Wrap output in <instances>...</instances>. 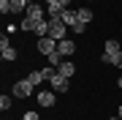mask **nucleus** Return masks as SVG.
Masks as SVG:
<instances>
[{
	"instance_id": "nucleus-12",
	"label": "nucleus",
	"mask_w": 122,
	"mask_h": 120,
	"mask_svg": "<svg viewBox=\"0 0 122 120\" xmlns=\"http://www.w3.org/2000/svg\"><path fill=\"white\" fill-rule=\"evenodd\" d=\"M3 52V60H16V49L14 46H5V49H0Z\"/></svg>"
},
{
	"instance_id": "nucleus-10",
	"label": "nucleus",
	"mask_w": 122,
	"mask_h": 120,
	"mask_svg": "<svg viewBox=\"0 0 122 120\" xmlns=\"http://www.w3.org/2000/svg\"><path fill=\"white\" fill-rule=\"evenodd\" d=\"M57 71H60L62 76H68V79H71V76L76 74V66H73V63H71V60H62L60 66H57Z\"/></svg>"
},
{
	"instance_id": "nucleus-6",
	"label": "nucleus",
	"mask_w": 122,
	"mask_h": 120,
	"mask_svg": "<svg viewBox=\"0 0 122 120\" xmlns=\"http://www.w3.org/2000/svg\"><path fill=\"white\" fill-rule=\"evenodd\" d=\"M49 82H52V90H54V93H68V87H71V85H68L71 79H68V76H62L60 71H57Z\"/></svg>"
},
{
	"instance_id": "nucleus-3",
	"label": "nucleus",
	"mask_w": 122,
	"mask_h": 120,
	"mask_svg": "<svg viewBox=\"0 0 122 120\" xmlns=\"http://www.w3.org/2000/svg\"><path fill=\"white\" fill-rule=\"evenodd\" d=\"M119 52H122V49H119V41L117 38H106V52L100 55V60L109 63V66H114V60H117Z\"/></svg>"
},
{
	"instance_id": "nucleus-21",
	"label": "nucleus",
	"mask_w": 122,
	"mask_h": 120,
	"mask_svg": "<svg viewBox=\"0 0 122 120\" xmlns=\"http://www.w3.org/2000/svg\"><path fill=\"white\" fill-rule=\"evenodd\" d=\"M109 120H122V117H109Z\"/></svg>"
},
{
	"instance_id": "nucleus-7",
	"label": "nucleus",
	"mask_w": 122,
	"mask_h": 120,
	"mask_svg": "<svg viewBox=\"0 0 122 120\" xmlns=\"http://www.w3.org/2000/svg\"><path fill=\"white\" fill-rule=\"evenodd\" d=\"M35 49H38L41 55H52V52H57V41H54V38H49V36H44V38H38Z\"/></svg>"
},
{
	"instance_id": "nucleus-20",
	"label": "nucleus",
	"mask_w": 122,
	"mask_h": 120,
	"mask_svg": "<svg viewBox=\"0 0 122 120\" xmlns=\"http://www.w3.org/2000/svg\"><path fill=\"white\" fill-rule=\"evenodd\" d=\"M119 117H122V104H119Z\"/></svg>"
},
{
	"instance_id": "nucleus-9",
	"label": "nucleus",
	"mask_w": 122,
	"mask_h": 120,
	"mask_svg": "<svg viewBox=\"0 0 122 120\" xmlns=\"http://www.w3.org/2000/svg\"><path fill=\"white\" fill-rule=\"evenodd\" d=\"M57 52H60L62 57H71V55L76 52V44L71 38H62V41H57Z\"/></svg>"
},
{
	"instance_id": "nucleus-17",
	"label": "nucleus",
	"mask_w": 122,
	"mask_h": 120,
	"mask_svg": "<svg viewBox=\"0 0 122 120\" xmlns=\"http://www.w3.org/2000/svg\"><path fill=\"white\" fill-rule=\"evenodd\" d=\"M0 11H3V14H11V0H0Z\"/></svg>"
},
{
	"instance_id": "nucleus-14",
	"label": "nucleus",
	"mask_w": 122,
	"mask_h": 120,
	"mask_svg": "<svg viewBox=\"0 0 122 120\" xmlns=\"http://www.w3.org/2000/svg\"><path fill=\"white\" fill-rule=\"evenodd\" d=\"M46 57H49V66H60V63H62V55L60 52H52V55H46Z\"/></svg>"
},
{
	"instance_id": "nucleus-2",
	"label": "nucleus",
	"mask_w": 122,
	"mask_h": 120,
	"mask_svg": "<svg viewBox=\"0 0 122 120\" xmlns=\"http://www.w3.org/2000/svg\"><path fill=\"white\" fill-rule=\"evenodd\" d=\"M65 33H68V25L62 22L60 17H49V38L62 41V38H65Z\"/></svg>"
},
{
	"instance_id": "nucleus-11",
	"label": "nucleus",
	"mask_w": 122,
	"mask_h": 120,
	"mask_svg": "<svg viewBox=\"0 0 122 120\" xmlns=\"http://www.w3.org/2000/svg\"><path fill=\"white\" fill-rule=\"evenodd\" d=\"M79 19H81L84 25H90V22H92V11H90V8H79Z\"/></svg>"
},
{
	"instance_id": "nucleus-16",
	"label": "nucleus",
	"mask_w": 122,
	"mask_h": 120,
	"mask_svg": "<svg viewBox=\"0 0 122 120\" xmlns=\"http://www.w3.org/2000/svg\"><path fill=\"white\" fill-rule=\"evenodd\" d=\"M41 74H44V79H52L57 71H54V66H49V68H41Z\"/></svg>"
},
{
	"instance_id": "nucleus-15",
	"label": "nucleus",
	"mask_w": 122,
	"mask_h": 120,
	"mask_svg": "<svg viewBox=\"0 0 122 120\" xmlns=\"http://www.w3.org/2000/svg\"><path fill=\"white\" fill-rule=\"evenodd\" d=\"M0 109H3V112H5V109H11V96H5V93L0 96Z\"/></svg>"
},
{
	"instance_id": "nucleus-18",
	"label": "nucleus",
	"mask_w": 122,
	"mask_h": 120,
	"mask_svg": "<svg viewBox=\"0 0 122 120\" xmlns=\"http://www.w3.org/2000/svg\"><path fill=\"white\" fill-rule=\"evenodd\" d=\"M22 120H41V117H38V112H25Z\"/></svg>"
},
{
	"instance_id": "nucleus-4",
	"label": "nucleus",
	"mask_w": 122,
	"mask_h": 120,
	"mask_svg": "<svg viewBox=\"0 0 122 120\" xmlns=\"http://www.w3.org/2000/svg\"><path fill=\"white\" fill-rule=\"evenodd\" d=\"M27 19L38 27V22H46V11H44V6H38V3H30L27 6ZM35 33V30H33Z\"/></svg>"
},
{
	"instance_id": "nucleus-1",
	"label": "nucleus",
	"mask_w": 122,
	"mask_h": 120,
	"mask_svg": "<svg viewBox=\"0 0 122 120\" xmlns=\"http://www.w3.org/2000/svg\"><path fill=\"white\" fill-rule=\"evenodd\" d=\"M60 19H62V22H65V25H68L73 33H84V30H87V25L79 19V11H73V8H62Z\"/></svg>"
},
{
	"instance_id": "nucleus-13",
	"label": "nucleus",
	"mask_w": 122,
	"mask_h": 120,
	"mask_svg": "<svg viewBox=\"0 0 122 120\" xmlns=\"http://www.w3.org/2000/svg\"><path fill=\"white\" fill-rule=\"evenodd\" d=\"M27 79H30L33 85H41V82H44V74H41V71H30V74H27Z\"/></svg>"
},
{
	"instance_id": "nucleus-8",
	"label": "nucleus",
	"mask_w": 122,
	"mask_h": 120,
	"mask_svg": "<svg viewBox=\"0 0 122 120\" xmlns=\"http://www.w3.org/2000/svg\"><path fill=\"white\" fill-rule=\"evenodd\" d=\"M35 98H38V104H41V107H54V104H57V98H54V90H38V96H35Z\"/></svg>"
},
{
	"instance_id": "nucleus-22",
	"label": "nucleus",
	"mask_w": 122,
	"mask_h": 120,
	"mask_svg": "<svg viewBox=\"0 0 122 120\" xmlns=\"http://www.w3.org/2000/svg\"><path fill=\"white\" fill-rule=\"evenodd\" d=\"M117 85H119V87H122V79H119V82H117Z\"/></svg>"
},
{
	"instance_id": "nucleus-5",
	"label": "nucleus",
	"mask_w": 122,
	"mask_h": 120,
	"mask_svg": "<svg viewBox=\"0 0 122 120\" xmlns=\"http://www.w3.org/2000/svg\"><path fill=\"white\" fill-rule=\"evenodd\" d=\"M33 87H35V85H33L30 79L14 82V96H16V98H27V96H33Z\"/></svg>"
},
{
	"instance_id": "nucleus-19",
	"label": "nucleus",
	"mask_w": 122,
	"mask_h": 120,
	"mask_svg": "<svg viewBox=\"0 0 122 120\" xmlns=\"http://www.w3.org/2000/svg\"><path fill=\"white\" fill-rule=\"evenodd\" d=\"M114 66H117V68H122V52L117 55V60H114Z\"/></svg>"
}]
</instances>
